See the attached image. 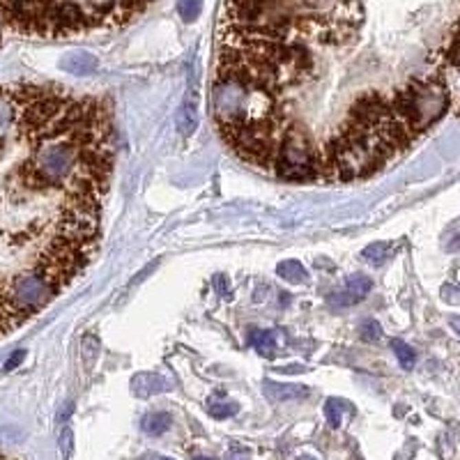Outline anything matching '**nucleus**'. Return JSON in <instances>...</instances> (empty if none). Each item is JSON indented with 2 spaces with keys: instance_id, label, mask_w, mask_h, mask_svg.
Wrapping results in <instances>:
<instances>
[{
  "instance_id": "f257e3e1",
  "label": "nucleus",
  "mask_w": 460,
  "mask_h": 460,
  "mask_svg": "<svg viewBox=\"0 0 460 460\" xmlns=\"http://www.w3.org/2000/svg\"><path fill=\"white\" fill-rule=\"evenodd\" d=\"M101 101L0 83V338L90 262L113 171Z\"/></svg>"
},
{
  "instance_id": "f03ea898",
  "label": "nucleus",
  "mask_w": 460,
  "mask_h": 460,
  "mask_svg": "<svg viewBox=\"0 0 460 460\" xmlns=\"http://www.w3.org/2000/svg\"><path fill=\"white\" fill-rule=\"evenodd\" d=\"M396 113L417 134H424L449 108V90L439 79H417L391 94Z\"/></svg>"
},
{
  "instance_id": "7ed1b4c3",
  "label": "nucleus",
  "mask_w": 460,
  "mask_h": 460,
  "mask_svg": "<svg viewBox=\"0 0 460 460\" xmlns=\"http://www.w3.org/2000/svg\"><path fill=\"white\" fill-rule=\"evenodd\" d=\"M370 290H373V281L368 279L366 274H355L345 281V290L341 295L331 297V304H338V306H350L355 302H362Z\"/></svg>"
},
{
  "instance_id": "20e7f679",
  "label": "nucleus",
  "mask_w": 460,
  "mask_h": 460,
  "mask_svg": "<svg viewBox=\"0 0 460 460\" xmlns=\"http://www.w3.org/2000/svg\"><path fill=\"white\" fill-rule=\"evenodd\" d=\"M132 391L136 398H150V396L164 394V391H171V382H168L164 375H157V373H138L134 375L132 380Z\"/></svg>"
},
{
  "instance_id": "39448f33",
  "label": "nucleus",
  "mask_w": 460,
  "mask_h": 460,
  "mask_svg": "<svg viewBox=\"0 0 460 460\" xmlns=\"http://www.w3.org/2000/svg\"><path fill=\"white\" fill-rule=\"evenodd\" d=\"M262 391H265V396L274 403L300 401V398L309 396V389L304 387V384H286V382H274V380L262 382Z\"/></svg>"
},
{
  "instance_id": "423d86ee",
  "label": "nucleus",
  "mask_w": 460,
  "mask_h": 460,
  "mask_svg": "<svg viewBox=\"0 0 460 460\" xmlns=\"http://www.w3.org/2000/svg\"><path fill=\"white\" fill-rule=\"evenodd\" d=\"M249 341H251V345L258 355L274 357V350H276V345H281L279 341H283V334H279V331H269V329H251Z\"/></svg>"
},
{
  "instance_id": "0eeeda50",
  "label": "nucleus",
  "mask_w": 460,
  "mask_h": 460,
  "mask_svg": "<svg viewBox=\"0 0 460 460\" xmlns=\"http://www.w3.org/2000/svg\"><path fill=\"white\" fill-rule=\"evenodd\" d=\"M65 70L72 72V74H79V76H87V74L97 72V58L90 56V53L85 51H79V53H70V56L65 58Z\"/></svg>"
},
{
  "instance_id": "6e6552de",
  "label": "nucleus",
  "mask_w": 460,
  "mask_h": 460,
  "mask_svg": "<svg viewBox=\"0 0 460 460\" xmlns=\"http://www.w3.org/2000/svg\"><path fill=\"white\" fill-rule=\"evenodd\" d=\"M175 127H178V132L182 136H191L196 132V127H198V113H196V104L191 101H185V104L180 106L178 115H175Z\"/></svg>"
},
{
  "instance_id": "1a4fd4ad",
  "label": "nucleus",
  "mask_w": 460,
  "mask_h": 460,
  "mask_svg": "<svg viewBox=\"0 0 460 460\" xmlns=\"http://www.w3.org/2000/svg\"><path fill=\"white\" fill-rule=\"evenodd\" d=\"M276 274L288 283H309V272L300 260H283L276 267Z\"/></svg>"
},
{
  "instance_id": "9d476101",
  "label": "nucleus",
  "mask_w": 460,
  "mask_h": 460,
  "mask_svg": "<svg viewBox=\"0 0 460 460\" xmlns=\"http://www.w3.org/2000/svg\"><path fill=\"white\" fill-rule=\"evenodd\" d=\"M143 430L147 435H164L171 428V415L168 412H152V415L143 417Z\"/></svg>"
},
{
  "instance_id": "9b49d317",
  "label": "nucleus",
  "mask_w": 460,
  "mask_h": 460,
  "mask_svg": "<svg viewBox=\"0 0 460 460\" xmlns=\"http://www.w3.org/2000/svg\"><path fill=\"white\" fill-rule=\"evenodd\" d=\"M391 253V244L389 242H373V244H368L366 249H364V260L373 262V265H382L384 260L389 258Z\"/></svg>"
},
{
  "instance_id": "f8f14e48",
  "label": "nucleus",
  "mask_w": 460,
  "mask_h": 460,
  "mask_svg": "<svg viewBox=\"0 0 460 460\" xmlns=\"http://www.w3.org/2000/svg\"><path fill=\"white\" fill-rule=\"evenodd\" d=\"M391 350H394L396 359L401 362V366H403V368H408V370H410L412 366H415L417 355H415V350H412L408 343H403L401 338H394V341H391Z\"/></svg>"
},
{
  "instance_id": "ddd939ff",
  "label": "nucleus",
  "mask_w": 460,
  "mask_h": 460,
  "mask_svg": "<svg viewBox=\"0 0 460 460\" xmlns=\"http://www.w3.org/2000/svg\"><path fill=\"white\" fill-rule=\"evenodd\" d=\"M178 12L185 23H194L202 12V0H180Z\"/></svg>"
},
{
  "instance_id": "4468645a",
  "label": "nucleus",
  "mask_w": 460,
  "mask_h": 460,
  "mask_svg": "<svg viewBox=\"0 0 460 460\" xmlns=\"http://www.w3.org/2000/svg\"><path fill=\"white\" fill-rule=\"evenodd\" d=\"M343 408H348V403L341 401V398H329L327 405H324V415H327L329 426L338 428L343 421Z\"/></svg>"
},
{
  "instance_id": "2eb2a0df",
  "label": "nucleus",
  "mask_w": 460,
  "mask_h": 460,
  "mask_svg": "<svg viewBox=\"0 0 460 460\" xmlns=\"http://www.w3.org/2000/svg\"><path fill=\"white\" fill-rule=\"evenodd\" d=\"M238 410H240L238 403H214V401L207 403V412H209V415H212L214 419L235 417V415H238Z\"/></svg>"
},
{
  "instance_id": "dca6fc26",
  "label": "nucleus",
  "mask_w": 460,
  "mask_h": 460,
  "mask_svg": "<svg viewBox=\"0 0 460 460\" xmlns=\"http://www.w3.org/2000/svg\"><path fill=\"white\" fill-rule=\"evenodd\" d=\"M359 336L366 343H375V341H380V338H382V327L375 320H366V322H362Z\"/></svg>"
},
{
  "instance_id": "f3484780",
  "label": "nucleus",
  "mask_w": 460,
  "mask_h": 460,
  "mask_svg": "<svg viewBox=\"0 0 460 460\" xmlns=\"http://www.w3.org/2000/svg\"><path fill=\"white\" fill-rule=\"evenodd\" d=\"M97 355H99V341L94 336H85V341H83V359H85L87 366H90V364L97 359Z\"/></svg>"
},
{
  "instance_id": "a211bd4d",
  "label": "nucleus",
  "mask_w": 460,
  "mask_h": 460,
  "mask_svg": "<svg viewBox=\"0 0 460 460\" xmlns=\"http://www.w3.org/2000/svg\"><path fill=\"white\" fill-rule=\"evenodd\" d=\"M442 300L449 302V304H460V288L446 283V286L442 288Z\"/></svg>"
},
{
  "instance_id": "6ab92c4d",
  "label": "nucleus",
  "mask_w": 460,
  "mask_h": 460,
  "mask_svg": "<svg viewBox=\"0 0 460 460\" xmlns=\"http://www.w3.org/2000/svg\"><path fill=\"white\" fill-rule=\"evenodd\" d=\"M8 3L10 0H0V39H3V32L8 30Z\"/></svg>"
},
{
  "instance_id": "aec40b11",
  "label": "nucleus",
  "mask_w": 460,
  "mask_h": 460,
  "mask_svg": "<svg viewBox=\"0 0 460 460\" xmlns=\"http://www.w3.org/2000/svg\"><path fill=\"white\" fill-rule=\"evenodd\" d=\"M214 286H216V290H219V295H226L228 288H230L228 276H226V274H216V276H214Z\"/></svg>"
},
{
  "instance_id": "412c9836",
  "label": "nucleus",
  "mask_w": 460,
  "mask_h": 460,
  "mask_svg": "<svg viewBox=\"0 0 460 460\" xmlns=\"http://www.w3.org/2000/svg\"><path fill=\"white\" fill-rule=\"evenodd\" d=\"M72 430H65L63 432V437H60V444H63V451H65V456L70 458L72 456Z\"/></svg>"
},
{
  "instance_id": "4be33fe9",
  "label": "nucleus",
  "mask_w": 460,
  "mask_h": 460,
  "mask_svg": "<svg viewBox=\"0 0 460 460\" xmlns=\"http://www.w3.org/2000/svg\"><path fill=\"white\" fill-rule=\"evenodd\" d=\"M228 460H249V456L244 451H235V453H230Z\"/></svg>"
},
{
  "instance_id": "5701e85b",
  "label": "nucleus",
  "mask_w": 460,
  "mask_h": 460,
  "mask_svg": "<svg viewBox=\"0 0 460 460\" xmlns=\"http://www.w3.org/2000/svg\"><path fill=\"white\" fill-rule=\"evenodd\" d=\"M449 322H451V327L460 334V315H451V317H449Z\"/></svg>"
},
{
  "instance_id": "b1692460",
  "label": "nucleus",
  "mask_w": 460,
  "mask_h": 460,
  "mask_svg": "<svg viewBox=\"0 0 460 460\" xmlns=\"http://www.w3.org/2000/svg\"><path fill=\"white\" fill-rule=\"evenodd\" d=\"M194 460H212V458H205V456H196Z\"/></svg>"
},
{
  "instance_id": "393cba45",
  "label": "nucleus",
  "mask_w": 460,
  "mask_h": 460,
  "mask_svg": "<svg viewBox=\"0 0 460 460\" xmlns=\"http://www.w3.org/2000/svg\"><path fill=\"white\" fill-rule=\"evenodd\" d=\"M159 460H173V458H159Z\"/></svg>"
}]
</instances>
